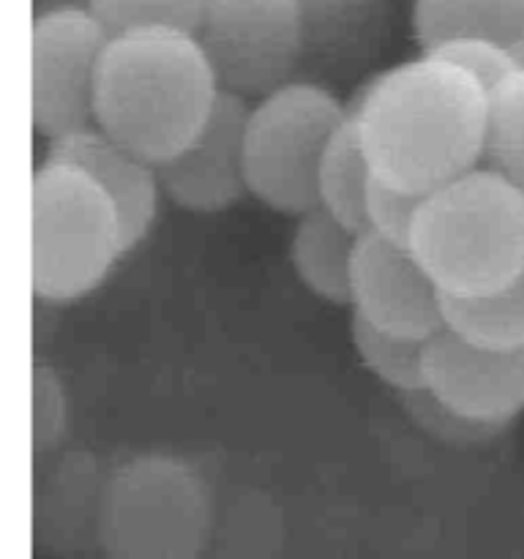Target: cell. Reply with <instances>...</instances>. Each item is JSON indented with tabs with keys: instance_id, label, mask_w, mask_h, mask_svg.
Instances as JSON below:
<instances>
[{
	"instance_id": "20",
	"label": "cell",
	"mask_w": 524,
	"mask_h": 559,
	"mask_svg": "<svg viewBox=\"0 0 524 559\" xmlns=\"http://www.w3.org/2000/svg\"><path fill=\"white\" fill-rule=\"evenodd\" d=\"M349 338L364 369L374 374L382 385L396 391L398 396L424 391L426 342L377 331L358 317L349 320Z\"/></svg>"
},
{
	"instance_id": "6",
	"label": "cell",
	"mask_w": 524,
	"mask_h": 559,
	"mask_svg": "<svg viewBox=\"0 0 524 559\" xmlns=\"http://www.w3.org/2000/svg\"><path fill=\"white\" fill-rule=\"evenodd\" d=\"M347 120V104L311 80H293L257 98L246 120L249 197L284 216L314 211L322 156Z\"/></svg>"
},
{
	"instance_id": "24",
	"label": "cell",
	"mask_w": 524,
	"mask_h": 559,
	"mask_svg": "<svg viewBox=\"0 0 524 559\" xmlns=\"http://www.w3.org/2000/svg\"><path fill=\"white\" fill-rule=\"evenodd\" d=\"M420 202H424L420 194H409V191L393 189L371 178L369 194H366V233L391 240V243L409 246Z\"/></svg>"
},
{
	"instance_id": "23",
	"label": "cell",
	"mask_w": 524,
	"mask_h": 559,
	"mask_svg": "<svg viewBox=\"0 0 524 559\" xmlns=\"http://www.w3.org/2000/svg\"><path fill=\"white\" fill-rule=\"evenodd\" d=\"M424 52H434L440 55V58L451 60V63L462 66V69L467 71V74H473L486 91L497 87L508 74H513V71L519 69L508 44L484 36L451 38V41H442L437 44V47L424 49Z\"/></svg>"
},
{
	"instance_id": "8",
	"label": "cell",
	"mask_w": 524,
	"mask_h": 559,
	"mask_svg": "<svg viewBox=\"0 0 524 559\" xmlns=\"http://www.w3.org/2000/svg\"><path fill=\"white\" fill-rule=\"evenodd\" d=\"M112 33L82 5L41 11L31 27V120L47 142L96 126V82Z\"/></svg>"
},
{
	"instance_id": "19",
	"label": "cell",
	"mask_w": 524,
	"mask_h": 559,
	"mask_svg": "<svg viewBox=\"0 0 524 559\" xmlns=\"http://www.w3.org/2000/svg\"><path fill=\"white\" fill-rule=\"evenodd\" d=\"M484 164L524 189V69L489 91Z\"/></svg>"
},
{
	"instance_id": "15",
	"label": "cell",
	"mask_w": 524,
	"mask_h": 559,
	"mask_svg": "<svg viewBox=\"0 0 524 559\" xmlns=\"http://www.w3.org/2000/svg\"><path fill=\"white\" fill-rule=\"evenodd\" d=\"M303 60L347 66L369 55L385 27V0H300Z\"/></svg>"
},
{
	"instance_id": "17",
	"label": "cell",
	"mask_w": 524,
	"mask_h": 559,
	"mask_svg": "<svg viewBox=\"0 0 524 559\" xmlns=\"http://www.w3.org/2000/svg\"><path fill=\"white\" fill-rule=\"evenodd\" d=\"M445 331L462 342L497 353L524 349V278L505 289L473 298H445Z\"/></svg>"
},
{
	"instance_id": "26",
	"label": "cell",
	"mask_w": 524,
	"mask_h": 559,
	"mask_svg": "<svg viewBox=\"0 0 524 559\" xmlns=\"http://www.w3.org/2000/svg\"><path fill=\"white\" fill-rule=\"evenodd\" d=\"M511 52H513V60H516L519 69H524V33L511 44Z\"/></svg>"
},
{
	"instance_id": "12",
	"label": "cell",
	"mask_w": 524,
	"mask_h": 559,
	"mask_svg": "<svg viewBox=\"0 0 524 559\" xmlns=\"http://www.w3.org/2000/svg\"><path fill=\"white\" fill-rule=\"evenodd\" d=\"M109 469L93 453H63L33 495V538L52 555H74L98 544Z\"/></svg>"
},
{
	"instance_id": "1",
	"label": "cell",
	"mask_w": 524,
	"mask_h": 559,
	"mask_svg": "<svg viewBox=\"0 0 524 559\" xmlns=\"http://www.w3.org/2000/svg\"><path fill=\"white\" fill-rule=\"evenodd\" d=\"M349 118L371 175L409 194H431L484 164L489 91L434 52L366 82Z\"/></svg>"
},
{
	"instance_id": "4",
	"label": "cell",
	"mask_w": 524,
	"mask_h": 559,
	"mask_svg": "<svg viewBox=\"0 0 524 559\" xmlns=\"http://www.w3.org/2000/svg\"><path fill=\"white\" fill-rule=\"evenodd\" d=\"M129 251L107 191L76 164L44 156L31 178V287L38 300L71 304L102 287Z\"/></svg>"
},
{
	"instance_id": "21",
	"label": "cell",
	"mask_w": 524,
	"mask_h": 559,
	"mask_svg": "<svg viewBox=\"0 0 524 559\" xmlns=\"http://www.w3.org/2000/svg\"><path fill=\"white\" fill-rule=\"evenodd\" d=\"M87 9L112 36L140 27H178L194 33L205 0H87Z\"/></svg>"
},
{
	"instance_id": "10",
	"label": "cell",
	"mask_w": 524,
	"mask_h": 559,
	"mask_svg": "<svg viewBox=\"0 0 524 559\" xmlns=\"http://www.w3.org/2000/svg\"><path fill=\"white\" fill-rule=\"evenodd\" d=\"M424 388L458 418L502 431L524 413V349H480L440 331L426 342Z\"/></svg>"
},
{
	"instance_id": "7",
	"label": "cell",
	"mask_w": 524,
	"mask_h": 559,
	"mask_svg": "<svg viewBox=\"0 0 524 559\" xmlns=\"http://www.w3.org/2000/svg\"><path fill=\"white\" fill-rule=\"evenodd\" d=\"M196 38L222 91L262 98L303 63L300 0H205Z\"/></svg>"
},
{
	"instance_id": "13",
	"label": "cell",
	"mask_w": 524,
	"mask_h": 559,
	"mask_svg": "<svg viewBox=\"0 0 524 559\" xmlns=\"http://www.w3.org/2000/svg\"><path fill=\"white\" fill-rule=\"evenodd\" d=\"M47 156L76 164L107 191L120 213L129 249L147 238L164 194L156 164L136 156L134 151L104 134L98 126L49 142Z\"/></svg>"
},
{
	"instance_id": "25",
	"label": "cell",
	"mask_w": 524,
	"mask_h": 559,
	"mask_svg": "<svg viewBox=\"0 0 524 559\" xmlns=\"http://www.w3.org/2000/svg\"><path fill=\"white\" fill-rule=\"evenodd\" d=\"M404 409L413 415L415 424L424 426L431 437L445 442H456V445H473V442H484L489 437L497 435V429H486V426L469 424V420L458 418L456 413H451L448 407H442L429 391H415V393H402Z\"/></svg>"
},
{
	"instance_id": "14",
	"label": "cell",
	"mask_w": 524,
	"mask_h": 559,
	"mask_svg": "<svg viewBox=\"0 0 524 559\" xmlns=\"http://www.w3.org/2000/svg\"><path fill=\"white\" fill-rule=\"evenodd\" d=\"M358 238L360 233L344 227L320 207L303 213L295 222L289 240V260L298 282L325 304L349 306V278Z\"/></svg>"
},
{
	"instance_id": "2",
	"label": "cell",
	"mask_w": 524,
	"mask_h": 559,
	"mask_svg": "<svg viewBox=\"0 0 524 559\" xmlns=\"http://www.w3.org/2000/svg\"><path fill=\"white\" fill-rule=\"evenodd\" d=\"M218 96L222 85L196 33H115L98 69L96 126L158 167L200 134Z\"/></svg>"
},
{
	"instance_id": "3",
	"label": "cell",
	"mask_w": 524,
	"mask_h": 559,
	"mask_svg": "<svg viewBox=\"0 0 524 559\" xmlns=\"http://www.w3.org/2000/svg\"><path fill=\"white\" fill-rule=\"evenodd\" d=\"M409 251L445 298H473L524 278V189L480 167L424 197Z\"/></svg>"
},
{
	"instance_id": "9",
	"label": "cell",
	"mask_w": 524,
	"mask_h": 559,
	"mask_svg": "<svg viewBox=\"0 0 524 559\" xmlns=\"http://www.w3.org/2000/svg\"><path fill=\"white\" fill-rule=\"evenodd\" d=\"M445 295L437 289L409 246L360 233L355 246L349 309L377 331L429 342L440 331Z\"/></svg>"
},
{
	"instance_id": "11",
	"label": "cell",
	"mask_w": 524,
	"mask_h": 559,
	"mask_svg": "<svg viewBox=\"0 0 524 559\" xmlns=\"http://www.w3.org/2000/svg\"><path fill=\"white\" fill-rule=\"evenodd\" d=\"M249 98L222 91L200 134L169 162L158 164L164 197L191 213H222L249 197L246 120Z\"/></svg>"
},
{
	"instance_id": "18",
	"label": "cell",
	"mask_w": 524,
	"mask_h": 559,
	"mask_svg": "<svg viewBox=\"0 0 524 559\" xmlns=\"http://www.w3.org/2000/svg\"><path fill=\"white\" fill-rule=\"evenodd\" d=\"M371 167L353 118L338 129L317 173V207L355 233H366V194Z\"/></svg>"
},
{
	"instance_id": "22",
	"label": "cell",
	"mask_w": 524,
	"mask_h": 559,
	"mask_svg": "<svg viewBox=\"0 0 524 559\" xmlns=\"http://www.w3.org/2000/svg\"><path fill=\"white\" fill-rule=\"evenodd\" d=\"M71 404L66 382L49 364L33 366V456L41 459L58 451L69 437Z\"/></svg>"
},
{
	"instance_id": "5",
	"label": "cell",
	"mask_w": 524,
	"mask_h": 559,
	"mask_svg": "<svg viewBox=\"0 0 524 559\" xmlns=\"http://www.w3.org/2000/svg\"><path fill=\"white\" fill-rule=\"evenodd\" d=\"M211 530V491L189 462L136 453L109 467L98 522L107 559H200Z\"/></svg>"
},
{
	"instance_id": "16",
	"label": "cell",
	"mask_w": 524,
	"mask_h": 559,
	"mask_svg": "<svg viewBox=\"0 0 524 559\" xmlns=\"http://www.w3.org/2000/svg\"><path fill=\"white\" fill-rule=\"evenodd\" d=\"M413 31L424 49L462 36L511 47L524 33V0H415Z\"/></svg>"
}]
</instances>
